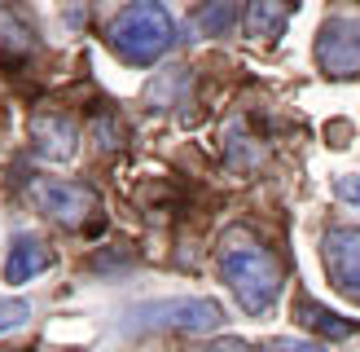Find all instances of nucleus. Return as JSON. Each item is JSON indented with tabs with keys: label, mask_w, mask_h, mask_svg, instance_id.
I'll list each match as a JSON object with an SVG mask.
<instances>
[{
	"label": "nucleus",
	"mask_w": 360,
	"mask_h": 352,
	"mask_svg": "<svg viewBox=\"0 0 360 352\" xmlns=\"http://www.w3.org/2000/svg\"><path fill=\"white\" fill-rule=\"evenodd\" d=\"M27 199L35 211H44L49 220H58L62 229H84L97 216L101 194L84 181H66V176H31Z\"/></svg>",
	"instance_id": "7ed1b4c3"
},
{
	"label": "nucleus",
	"mask_w": 360,
	"mask_h": 352,
	"mask_svg": "<svg viewBox=\"0 0 360 352\" xmlns=\"http://www.w3.org/2000/svg\"><path fill=\"white\" fill-rule=\"evenodd\" d=\"M27 317H31V304H27V299H0V334L27 326Z\"/></svg>",
	"instance_id": "ddd939ff"
},
{
	"label": "nucleus",
	"mask_w": 360,
	"mask_h": 352,
	"mask_svg": "<svg viewBox=\"0 0 360 352\" xmlns=\"http://www.w3.org/2000/svg\"><path fill=\"white\" fill-rule=\"evenodd\" d=\"M215 269H220V282L233 291V299L242 304V313L268 317L277 308V299H281V264L246 225L229 229V234L220 238V246H215Z\"/></svg>",
	"instance_id": "f257e3e1"
},
{
	"label": "nucleus",
	"mask_w": 360,
	"mask_h": 352,
	"mask_svg": "<svg viewBox=\"0 0 360 352\" xmlns=\"http://www.w3.org/2000/svg\"><path fill=\"white\" fill-rule=\"evenodd\" d=\"M31 49H35L31 18L13 0H0V53H31Z\"/></svg>",
	"instance_id": "9b49d317"
},
{
	"label": "nucleus",
	"mask_w": 360,
	"mask_h": 352,
	"mask_svg": "<svg viewBox=\"0 0 360 352\" xmlns=\"http://www.w3.org/2000/svg\"><path fill=\"white\" fill-rule=\"evenodd\" d=\"M132 326L141 330H185V334H211L224 326V308L202 295H180V299H154L132 313Z\"/></svg>",
	"instance_id": "20e7f679"
},
{
	"label": "nucleus",
	"mask_w": 360,
	"mask_h": 352,
	"mask_svg": "<svg viewBox=\"0 0 360 352\" xmlns=\"http://www.w3.org/2000/svg\"><path fill=\"white\" fill-rule=\"evenodd\" d=\"M321 260H326L330 287L360 304V229L356 225H330L321 238Z\"/></svg>",
	"instance_id": "423d86ee"
},
{
	"label": "nucleus",
	"mask_w": 360,
	"mask_h": 352,
	"mask_svg": "<svg viewBox=\"0 0 360 352\" xmlns=\"http://www.w3.org/2000/svg\"><path fill=\"white\" fill-rule=\"evenodd\" d=\"M0 352H18V348H0Z\"/></svg>",
	"instance_id": "dca6fc26"
},
{
	"label": "nucleus",
	"mask_w": 360,
	"mask_h": 352,
	"mask_svg": "<svg viewBox=\"0 0 360 352\" xmlns=\"http://www.w3.org/2000/svg\"><path fill=\"white\" fill-rule=\"evenodd\" d=\"M264 352H326L316 339H290V334H277V339H268Z\"/></svg>",
	"instance_id": "4468645a"
},
{
	"label": "nucleus",
	"mask_w": 360,
	"mask_h": 352,
	"mask_svg": "<svg viewBox=\"0 0 360 352\" xmlns=\"http://www.w3.org/2000/svg\"><path fill=\"white\" fill-rule=\"evenodd\" d=\"M49 264H53L49 246L35 234H22V238H13L9 256H5V282H31V277H40Z\"/></svg>",
	"instance_id": "6e6552de"
},
{
	"label": "nucleus",
	"mask_w": 360,
	"mask_h": 352,
	"mask_svg": "<svg viewBox=\"0 0 360 352\" xmlns=\"http://www.w3.org/2000/svg\"><path fill=\"white\" fill-rule=\"evenodd\" d=\"M316 66L334 80L360 75V18L343 13L316 31Z\"/></svg>",
	"instance_id": "39448f33"
},
{
	"label": "nucleus",
	"mask_w": 360,
	"mask_h": 352,
	"mask_svg": "<svg viewBox=\"0 0 360 352\" xmlns=\"http://www.w3.org/2000/svg\"><path fill=\"white\" fill-rule=\"evenodd\" d=\"M233 18H238V13H233V0H207V5L198 9L193 23H198L202 35H229L233 31Z\"/></svg>",
	"instance_id": "f8f14e48"
},
{
	"label": "nucleus",
	"mask_w": 360,
	"mask_h": 352,
	"mask_svg": "<svg viewBox=\"0 0 360 352\" xmlns=\"http://www.w3.org/2000/svg\"><path fill=\"white\" fill-rule=\"evenodd\" d=\"M31 150L49 163H70L79 154V128L62 111H40L31 115Z\"/></svg>",
	"instance_id": "0eeeda50"
},
{
	"label": "nucleus",
	"mask_w": 360,
	"mask_h": 352,
	"mask_svg": "<svg viewBox=\"0 0 360 352\" xmlns=\"http://www.w3.org/2000/svg\"><path fill=\"white\" fill-rule=\"evenodd\" d=\"M334 194H338V199H343L347 207H360V172L338 176V181H334Z\"/></svg>",
	"instance_id": "2eb2a0df"
},
{
	"label": "nucleus",
	"mask_w": 360,
	"mask_h": 352,
	"mask_svg": "<svg viewBox=\"0 0 360 352\" xmlns=\"http://www.w3.org/2000/svg\"><path fill=\"white\" fill-rule=\"evenodd\" d=\"M295 5L290 0H250L246 5V35L250 40H277L290 23Z\"/></svg>",
	"instance_id": "1a4fd4ad"
},
{
	"label": "nucleus",
	"mask_w": 360,
	"mask_h": 352,
	"mask_svg": "<svg viewBox=\"0 0 360 352\" xmlns=\"http://www.w3.org/2000/svg\"><path fill=\"white\" fill-rule=\"evenodd\" d=\"M295 317H299V326H308V330H316V334H326V339H352V334H360L356 322H347V317L330 313L326 304H316V299H308V295H299Z\"/></svg>",
	"instance_id": "9d476101"
},
{
	"label": "nucleus",
	"mask_w": 360,
	"mask_h": 352,
	"mask_svg": "<svg viewBox=\"0 0 360 352\" xmlns=\"http://www.w3.org/2000/svg\"><path fill=\"white\" fill-rule=\"evenodd\" d=\"M105 44H110L115 58H123L128 66H154L176 44V23L163 9V0H132V5H123L110 18Z\"/></svg>",
	"instance_id": "f03ea898"
}]
</instances>
